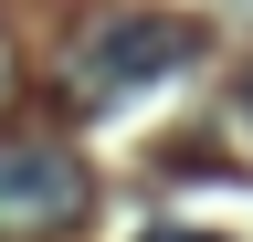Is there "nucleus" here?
I'll list each match as a JSON object with an SVG mask.
<instances>
[{
    "label": "nucleus",
    "instance_id": "nucleus-2",
    "mask_svg": "<svg viewBox=\"0 0 253 242\" xmlns=\"http://www.w3.org/2000/svg\"><path fill=\"white\" fill-rule=\"evenodd\" d=\"M84 221V158L42 137H0V242H53Z\"/></svg>",
    "mask_w": 253,
    "mask_h": 242
},
{
    "label": "nucleus",
    "instance_id": "nucleus-4",
    "mask_svg": "<svg viewBox=\"0 0 253 242\" xmlns=\"http://www.w3.org/2000/svg\"><path fill=\"white\" fill-rule=\"evenodd\" d=\"M148 242H211V232H148Z\"/></svg>",
    "mask_w": 253,
    "mask_h": 242
},
{
    "label": "nucleus",
    "instance_id": "nucleus-3",
    "mask_svg": "<svg viewBox=\"0 0 253 242\" xmlns=\"http://www.w3.org/2000/svg\"><path fill=\"white\" fill-rule=\"evenodd\" d=\"M21 95V64H11V32H0V105Z\"/></svg>",
    "mask_w": 253,
    "mask_h": 242
},
{
    "label": "nucleus",
    "instance_id": "nucleus-1",
    "mask_svg": "<svg viewBox=\"0 0 253 242\" xmlns=\"http://www.w3.org/2000/svg\"><path fill=\"white\" fill-rule=\"evenodd\" d=\"M190 64H201V21H179V11H106L63 53V105L74 116H116V105L158 95Z\"/></svg>",
    "mask_w": 253,
    "mask_h": 242
}]
</instances>
